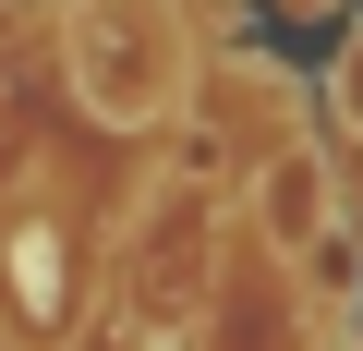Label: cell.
I'll list each match as a JSON object with an SVG mask.
<instances>
[{
  "instance_id": "4",
  "label": "cell",
  "mask_w": 363,
  "mask_h": 351,
  "mask_svg": "<svg viewBox=\"0 0 363 351\" xmlns=\"http://www.w3.org/2000/svg\"><path fill=\"white\" fill-rule=\"evenodd\" d=\"M327 145H363V25H351L339 61H327Z\"/></svg>"
},
{
  "instance_id": "3",
  "label": "cell",
  "mask_w": 363,
  "mask_h": 351,
  "mask_svg": "<svg viewBox=\"0 0 363 351\" xmlns=\"http://www.w3.org/2000/svg\"><path fill=\"white\" fill-rule=\"evenodd\" d=\"M242 230H255V255H279V267H303L315 243H339V145H315V133L267 145L255 182H242Z\"/></svg>"
},
{
  "instance_id": "2",
  "label": "cell",
  "mask_w": 363,
  "mask_h": 351,
  "mask_svg": "<svg viewBox=\"0 0 363 351\" xmlns=\"http://www.w3.org/2000/svg\"><path fill=\"white\" fill-rule=\"evenodd\" d=\"M85 291H97V255H85V230L61 206H13L0 218V315L25 327V351H61Z\"/></svg>"
},
{
  "instance_id": "1",
  "label": "cell",
  "mask_w": 363,
  "mask_h": 351,
  "mask_svg": "<svg viewBox=\"0 0 363 351\" xmlns=\"http://www.w3.org/2000/svg\"><path fill=\"white\" fill-rule=\"evenodd\" d=\"M61 73L97 133H157L194 97V25L182 0H61Z\"/></svg>"
},
{
  "instance_id": "5",
  "label": "cell",
  "mask_w": 363,
  "mask_h": 351,
  "mask_svg": "<svg viewBox=\"0 0 363 351\" xmlns=\"http://www.w3.org/2000/svg\"><path fill=\"white\" fill-rule=\"evenodd\" d=\"M339 230H351V255H363V145H339Z\"/></svg>"
},
{
  "instance_id": "6",
  "label": "cell",
  "mask_w": 363,
  "mask_h": 351,
  "mask_svg": "<svg viewBox=\"0 0 363 351\" xmlns=\"http://www.w3.org/2000/svg\"><path fill=\"white\" fill-rule=\"evenodd\" d=\"M291 13H315V0H291Z\"/></svg>"
}]
</instances>
